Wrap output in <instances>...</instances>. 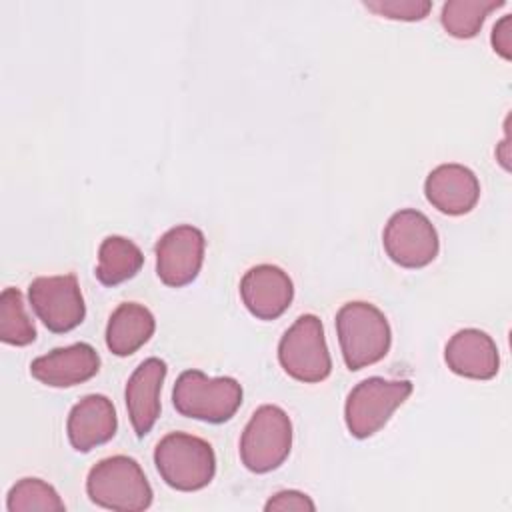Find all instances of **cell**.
Segmentation results:
<instances>
[{"label":"cell","instance_id":"obj_1","mask_svg":"<svg viewBox=\"0 0 512 512\" xmlns=\"http://www.w3.org/2000/svg\"><path fill=\"white\" fill-rule=\"evenodd\" d=\"M336 334L348 370H362L380 362L392 344L390 324L370 302H346L336 312Z\"/></svg>","mask_w":512,"mask_h":512},{"label":"cell","instance_id":"obj_2","mask_svg":"<svg viewBox=\"0 0 512 512\" xmlns=\"http://www.w3.org/2000/svg\"><path fill=\"white\" fill-rule=\"evenodd\" d=\"M86 494L96 506L118 512L146 510L154 498L140 464L124 454L108 456L90 468Z\"/></svg>","mask_w":512,"mask_h":512},{"label":"cell","instance_id":"obj_3","mask_svg":"<svg viewBox=\"0 0 512 512\" xmlns=\"http://www.w3.org/2000/svg\"><path fill=\"white\" fill-rule=\"evenodd\" d=\"M160 478L174 490L196 492L216 474V454L210 442L186 432H170L154 448Z\"/></svg>","mask_w":512,"mask_h":512},{"label":"cell","instance_id":"obj_4","mask_svg":"<svg viewBox=\"0 0 512 512\" xmlns=\"http://www.w3.org/2000/svg\"><path fill=\"white\" fill-rule=\"evenodd\" d=\"M178 414L208 424L228 422L242 404V386L232 376L210 378L202 370H184L172 390Z\"/></svg>","mask_w":512,"mask_h":512},{"label":"cell","instance_id":"obj_5","mask_svg":"<svg viewBox=\"0 0 512 512\" xmlns=\"http://www.w3.org/2000/svg\"><path fill=\"white\" fill-rule=\"evenodd\" d=\"M410 380H386L370 376L358 382L346 396L344 420L348 432L358 438H370L380 432L396 408L412 394Z\"/></svg>","mask_w":512,"mask_h":512},{"label":"cell","instance_id":"obj_6","mask_svg":"<svg viewBox=\"0 0 512 512\" xmlns=\"http://www.w3.org/2000/svg\"><path fill=\"white\" fill-rule=\"evenodd\" d=\"M292 450V420L276 404L254 410L240 436V460L254 474H266L284 464Z\"/></svg>","mask_w":512,"mask_h":512},{"label":"cell","instance_id":"obj_7","mask_svg":"<svg viewBox=\"0 0 512 512\" xmlns=\"http://www.w3.org/2000/svg\"><path fill=\"white\" fill-rule=\"evenodd\" d=\"M278 362L290 378L304 384H316L330 376L332 358L318 316L302 314L294 320L278 342Z\"/></svg>","mask_w":512,"mask_h":512},{"label":"cell","instance_id":"obj_8","mask_svg":"<svg viewBox=\"0 0 512 512\" xmlns=\"http://www.w3.org/2000/svg\"><path fill=\"white\" fill-rule=\"evenodd\" d=\"M382 246L394 264L412 270L434 262L440 250L434 224L414 208H404L390 216L382 232Z\"/></svg>","mask_w":512,"mask_h":512},{"label":"cell","instance_id":"obj_9","mask_svg":"<svg viewBox=\"0 0 512 512\" xmlns=\"http://www.w3.org/2000/svg\"><path fill=\"white\" fill-rule=\"evenodd\" d=\"M28 298L42 324L56 334L74 330L86 316L84 296L74 274L34 278L28 286Z\"/></svg>","mask_w":512,"mask_h":512},{"label":"cell","instance_id":"obj_10","mask_svg":"<svg viewBox=\"0 0 512 512\" xmlns=\"http://www.w3.org/2000/svg\"><path fill=\"white\" fill-rule=\"evenodd\" d=\"M206 238L200 228L180 224L156 242V274L162 284L182 288L196 280L204 262Z\"/></svg>","mask_w":512,"mask_h":512},{"label":"cell","instance_id":"obj_11","mask_svg":"<svg viewBox=\"0 0 512 512\" xmlns=\"http://www.w3.org/2000/svg\"><path fill=\"white\" fill-rule=\"evenodd\" d=\"M240 298L248 312L260 320L280 318L294 298V284L288 272L274 264H258L244 272Z\"/></svg>","mask_w":512,"mask_h":512},{"label":"cell","instance_id":"obj_12","mask_svg":"<svg viewBox=\"0 0 512 512\" xmlns=\"http://www.w3.org/2000/svg\"><path fill=\"white\" fill-rule=\"evenodd\" d=\"M426 200L442 214H468L480 198L478 176L464 164H440L424 180Z\"/></svg>","mask_w":512,"mask_h":512},{"label":"cell","instance_id":"obj_13","mask_svg":"<svg viewBox=\"0 0 512 512\" xmlns=\"http://www.w3.org/2000/svg\"><path fill=\"white\" fill-rule=\"evenodd\" d=\"M100 370V356L88 342H76L38 356L30 362V374L52 388H70L94 378Z\"/></svg>","mask_w":512,"mask_h":512},{"label":"cell","instance_id":"obj_14","mask_svg":"<svg viewBox=\"0 0 512 512\" xmlns=\"http://www.w3.org/2000/svg\"><path fill=\"white\" fill-rule=\"evenodd\" d=\"M166 372V362L152 356L140 362L126 382V410L138 438H144L160 416V390Z\"/></svg>","mask_w":512,"mask_h":512},{"label":"cell","instance_id":"obj_15","mask_svg":"<svg viewBox=\"0 0 512 512\" xmlns=\"http://www.w3.org/2000/svg\"><path fill=\"white\" fill-rule=\"evenodd\" d=\"M444 360L454 374L472 380H490L500 368L496 342L478 328H462L450 336L444 348Z\"/></svg>","mask_w":512,"mask_h":512},{"label":"cell","instance_id":"obj_16","mask_svg":"<svg viewBox=\"0 0 512 512\" xmlns=\"http://www.w3.org/2000/svg\"><path fill=\"white\" fill-rule=\"evenodd\" d=\"M116 408L104 394H88L76 402L66 420V434L76 452H90L114 438Z\"/></svg>","mask_w":512,"mask_h":512},{"label":"cell","instance_id":"obj_17","mask_svg":"<svg viewBox=\"0 0 512 512\" xmlns=\"http://www.w3.org/2000/svg\"><path fill=\"white\" fill-rule=\"evenodd\" d=\"M154 330L156 320L146 306L124 302L108 318L106 346L116 356H130L152 338Z\"/></svg>","mask_w":512,"mask_h":512},{"label":"cell","instance_id":"obj_18","mask_svg":"<svg viewBox=\"0 0 512 512\" xmlns=\"http://www.w3.org/2000/svg\"><path fill=\"white\" fill-rule=\"evenodd\" d=\"M144 264L142 250L124 236H106L98 248L96 278L104 286H118L134 278Z\"/></svg>","mask_w":512,"mask_h":512},{"label":"cell","instance_id":"obj_19","mask_svg":"<svg viewBox=\"0 0 512 512\" xmlns=\"http://www.w3.org/2000/svg\"><path fill=\"white\" fill-rule=\"evenodd\" d=\"M502 6L504 0H448L442 6L440 22L450 36L468 40L480 32L486 16Z\"/></svg>","mask_w":512,"mask_h":512},{"label":"cell","instance_id":"obj_20","mask_svg":"<svg viewBox=\"0 0 512 512\" xmlns=\"http://www.w3.org/2000/svg\"><path fill=\"white\" fill-rule=\"evenodd\" d=\"M0 340L10 346H28L36 340V328L26 312L22 292L14 286L0 294Z\"/></svg>","mask_w":512,"mask_h":512},{"label":"cell","instance_id":"obj_21","mask_svg":"<svg viewBox=\"0 0 512 512\" xmlns=\"http://www.w3.org/2000/svg\"><path fill=\"white\" fill-rule=\"evenodd\" d=\"M6 510L8 512H62L66 510L64 500L58 492L40 478H22L18 480L8 496H6Z\"/></svg>","mask_w":512,"mask_h":512},{"label":"cell","instance_id":"obj_22","mask_svg":"<svg viewBox=\"0 0 512 512\" xmlns=\"http://www.w3.org/2000/svg\"><path fill=\"white\" fill-rule=\"evenodd\" d=\"M364 8L370 12L390 18V20H404L414 22L428 16L432 10V2L428 0H372L364 2Z\"/></svg>","mask_w":512,"mask_h":512},{"label":"cell","instance_id":"obj_23","mask_svg":"<svg viewBox=\"0 0 512 512\" xmlns=\"http://www.w3.org/2000/svg\"><path fill=\"white\" fill-rule=\"evenodd\" d=\"M266 512H286V510H294V512H314L316 504L312 502V498L300 490H280L274 496L268 498V502L264 504Z\"/></svg>","mask_w":512,"mask_h":512},{"label":"cell","instance_id":"obj_24","mask_svg":"<svg viewBox=\"0 0 512 512\" xmlns=\"http://www.w3.org/2000/svg\"><path fill=\"white\" fill-rule=\"evenodd\" d=\"M490 42L496 54H500L504 60L512 58V14L502 16L490 34Z\"/></svg>","mask_w":512,"mask_h":512}]
</instances>
